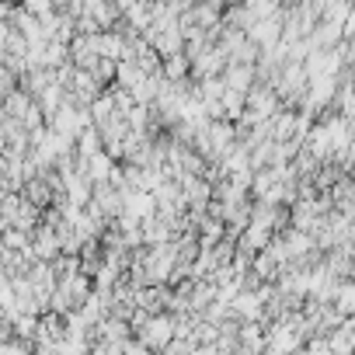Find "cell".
Instances as JSON below:
<instances>
[{"instance_id":"6da1fadb","label":"cell","mask_w":355,"mask_h":355,"mask_svg":"<svg viewBox=\"0 0 355 355\" xmlns=\"http://www.w3.org/2000/svg\"><path fill=\"white\" fill-rule=\"evenodd\" d=\"M39 220H42V209L32 206L21 192H8L4 202H0V223H4V227H15V230L32 234L39 227Z\"/></svg>"},{"instance_id":"7a4b0ae2","label":"cell","mask_w":355,"mask_h":355,"mask_svg":"<svg viewBox=\"0 0 355 355\" xmlns=\"http://www.w3.org/2000/svg\"><path fill=\"white\" fill-rule=\"evenodd\" d=\"M132 338L150 348V352H160L171 338H174V317L171 313H146L136 327H132Z\"/></svg>"},{"instance_id":"3957f363","label":"cell","mask_w":355,"mask_h":355,"mask_svg":"<svg viewBox=\"0 0 355 355\" xmlns=\"http://www.w3.org/2000/svg\"><path fill=\"white\" fill-rule=\"evenodd\" d=\"M282 108V101H279V94L268 87V84H251L248 87V94H244V112L248 115H254L258 122H265V119H272L275 112Z\"/></svg>"},{"instance_id":"277c9868","label":"cell","mask_w":355,"mask_h":355,"mask_svg":"<svg viewBox=\"0 0 355 355\" xmlns=\"http://www.w3.org/2000/svg\"><path fill=\"white\" fill-rule=\"evenodd\" d=\"M28 248H32V258L35 261H53L60 254V237H56V227L49 220H39V227L28 234Z\"/></svg>"},{"instance_id":"5b68a950","label":"cell","mask_w":355,"mask_h":355,"mask_svg":"<svg viewBox=\"0 0 355 355\" xmlns=\"http://www.w3.org/2000/svg\"><path fill=\"white\" fill-rule=\"evenodd\" d=\"M268 341H265V324L261 320H241L237 324V345L234 355H265Z\"/></svg>"},{"instance_id":"8992f818","label":"cell","mask_w":355,"mask_h":355,"mask_svg":"<svg viewBox=\"0 0 355 355\" xmlns=\"http://www.w3.org/2000/svg\"><path fill=\"white\" fill-rule=\"evenodd\" d=\"M167 300H171V286H139V289H132V303L143 313H167Z\"/></svg>"},{"instance_id":"52a82bcc","label":"cell","mask_w":355,"mask_h":355,"mask_svg":"<svg viewBox=\"0 0 355 355\" xmlns=\"http://www.w3.org/2000/svg\"><path fill=\"white\" fill-rule=\"evenodd\" d=\"M77 167L87 174V182H91V185H98V182H108V178H112V171H115V160H112L105 150H98L94 157H87V160H77Z\"/></svg>"},{"instance_id":"ba28073f","label":"cell","mask_w":355,"mask_h":355,"mask_svg":"<svg viewBox=\"0 0 355 355\" xmlns=\"http://www.w3.org/2000/svg\"><path fill=\"white\" fill-rule=\"evenodd\" d=\"M220 80H223V87H227V91H241V94H248V87L254 84V67L227 63V70L220 73Z\"/></svg>"},{"instance_id":"9c48e42d","label":"cell","mask_w":355,"mask_h":355,"mask_svg":"<svg viewBox=\"0 0 355 355\" xmlns=\"http://www.w3.org/2000/svg\"><path fill=\"white\" fill-rule=\"evenodd\" d=\"M352 331H355V324H352V317H345V320H341L334 331H327V334H324L327 348H331L334 355H352V345H355Z\"/></svg>"},{"instance_id":"30bf717a","label":"cell","mask_w":355,"mask_h":355,"mask_svg":"<svg viewBox=\"0 0 355 355\" xmlns=\"http://www.w3.org/2000/svg\"><path fill=\"white\" fill-rule=\"evenodd\" d=\"M331 306L338 310V317H352V310H355V282L352 279H341L338 282V289L331 296Z\"/></svg>"},{"instance_id":"8fae6325","label":"cell","mask_w":355,"mask_h":355,"mask_svg":"<svg viewBox=\"0 0 355 355\" xmlns=\"http://www.w3.org/2000/svg\"><path fill=\"white\" fill-rule=\"evenodd\" d=\"M160 77L164 80H189V56L185 53H174V56H164L160 60Z\"/></svg>"},{"instance_id":"7c38bea8","label":"cell","mask_w":355,"mask_h":355,"mask_svg":"<svg viewBox=\"0 0 355 355\" xmlns=\"http://www.w3.org/2000/svg\"><path fill=\"white\" fill-rule=\"evenodd\" d=\"M18 8H21L25 15H32L35 21H46V18L56 15V4H53V0H18Z\"/></svg>"},{"instance_id":"4fadbf2b","label":"cell","mask_w":355,"mask_h":355,"mask_svg":"<svg viewBox=\"0 0 355 355\" xmlns=\"http://www.w3.org/2000/svg\"><path fill=\"white\" fill-rule=\"evenodd\" d=\"M0 248L4 251H28V234L15 230V227H4L0 230Z\"/></svg>"},{"instance_id":"5bb4252c","label":"cell","mask_w":355,"mask_h":355,"mask_svg":"<svg viewBox=\"0 0 355 355\" xmlns=\"http://www.w3.org/2000/svg\"><path fill=\"white\" fill-rule=\"evenodd\" d=\"M0 355H32V341H21V338H4L0 341Z\"/></svg>"},{"instance_id":"9a60e30c","label":"cell","mask_w":355,"mask_h":355,"mask_svg":"<svg viewBox=\"0 0 355 355\" xmlns=\"http://www.w3.org/2000/svg\"><path fill=\"white\" fill-rule=\"evenodd\" d=\"M91 355H125V352H122V341H101V338H91Z\"/></svg>"},{"instance_id":"2e32d148","label":"cell","mask_w":355,"mask_h":355,"mask_svg":"<svg viewBox=\"0 0 355 355\" xmlns=\"http://www.w3.org/2000/svg\"><path fill=\"white\" fill-rule=\"evenodd\" d=\"M296 355H334L331 348H327V341L324 338H306L303 345H300V352Z\"/></svg>"},{"instance_id":"e0dca14e","label":"cell","mask_w":355,"mask_h":355,"mask_svg":"<svg viewBox=\"0 0 355 355\" xmlns=\"http://www.w3.org/2000/svg\"><path fill=\"white\" fill-rule=\"evenodd\" d=\"M80 355H91V348H87V352H80Z\"/></svg>"}]
</instances>
